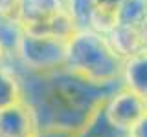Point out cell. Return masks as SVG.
Listing matches in <instances>:
<instances>
[{
    "instance_id": "6da1fadb",
    "label": "cell",
    "mask_w": 147,
    "mask_h": 137,
    "mask_svg": "<svg viewBox=\"0 0 147 137\" xmlns=\"http://www.w3.org/2000/svg\"><path fill=\"white\" fill-rule=\"evenodd\" d=\"M24 100L31 106L39 130L61 128L79 130L90 115L107 100L121 82L96 84L66 68L52 73H30L20 75Z\"/></svg>"
},
{
    "instance_id": "7a4b0ae2",
    "label": "cell",
    "mask_w": 147,
    "mask_h": 137,
    "mask_svg": "<svg viewBox=\"0 0 147 137\" xmlns=\"http://www.w3.org/2000/svg\"><path fill=\"white\" fill-rule=\"evenodd\" d=\"M66 68L96 84L121 82L123 59L114 51L107 35L94 29H77L68 39Z\"/></svg>"
},
{
    "instance_id": "3957f363",
    "label": "cell",
    "mask_w": 147,
    "mask_h": 137,
    "mask_svg": "<svg viewBox=\"0 0 147 137\" xmlns=\"http://www.w3.org/2000/svg\"><path fill=\"white\" fill-rule=\"evenodd\" d=\"M68 39L52 33L22 31L15 61L30 73H52L66 66Z\"/></svg>"
},
{
    "instance_id": "277c9868",
    "label": "cell",
    "mask_w": 147,
    "mask_h": 137,
    "mask_svg": "<svg viewBox=\"0 0 147 137\" xmlns=\"http://www.w3.org/2000/svg\"><path fill=\"white\" fill-rule=\"evenodd\" d=\"M105 115L114 126L129 132L147 110V100L127 88H118L103 102Z\"/></svg>"
},
{
    "instance_id": "5b68a950",
    "label": "cell",
    "mask_w": 147,
    "mask_h": 137,
    "mask_svg": "<svg viewBox=\"0 0 147 137\" xmlns=\"http://www.w3.org/2000/svg\"><path fill=\"white\" fill-rule=\"evenodd\" d=\"M61 9H64V0H18L15 20L22 31L42 33Z\"/></svg>"
},
{
    "instance_id": "8992f818",
    "label": "cell",
    "mask_w": 147,
    "mask_h": 137,
    "mask_svg": "<svg viewBox=\"0 0 147 137\" xmlns=\"http://www.w3.org/2000/svg\"><path fill=\"white\" fill-rule=\"evenodd\" d=\"M37 134L35 113L24 99L0 110V137H35Z\"/></svg>"
},
{
    "instance_id": "52a82bcc",
    "label": "cell",
    "mask_w": 147,
    "mask_h": 137,
    "mask_svg": "<svg viewBox=\"0 0 147 137\" xmlns=\"http://www.w3.org/2000/svg\"><path fill=\"white\" fill-rule=\"evenodd\" d=\"M121 86L147 100V48L123 59Z\"/></svg>"
},
{
    "instance_id": "ba28073f",
    "label": "cell",
    "mask_w": 147,
    "mask_h": 137,
    "mask_svg": "<svg viewBox=\"0 0 147 137\" xmlns=\"http://www.w3.org/2000/svg\"><path fill=\"white\" fill-rule=\"evenodd\" d=\"M110 46L114 48L121 59H127L131 55L138 53L140 49H144V40L140 37L138 26H127V24H118L112 31L107 35Z\"/></svg>"
},
{
    "instance_id": "9c48e42d",
    "label": "cell",
    "mask_w": 147,
    "mask_h": 137,
    "mask_svg": "<svg viewBox=\"0 0 147 137\" xmlns=\"http://www.w3.org/2000/svg\"><path fill=\"white\" fill-rule=\"evenodd\" d=\"M74 137H129V132L114 126L105 115L103 104L90 115V119L83 124L79 130H76Z\"/></svg>"
},
{
    "instance_id": "30bf717a",
    "label": "cell",
    "mask_w": 147,
    "mask_h": 137,
    "mask_svg": "<svg viewBox=\"0 0 147 137\" xmlns=\"http://www.w3.org/2000/svg\"><path fill=\"white\" fill-rule=\"evenodd\" d=\"M22 99L24 93L20 73L17 71V68H11V64L0 66V110L20 102Z\"/></svg>"
},
{
    "instance_id": "8fae6325",
    "label": "cell",
    "mask_w": 147,
    "mask_h": 137,
    "mask_svg": "<svg viewBox=\"0 0 147 137\" xmlns=\"http://www.w3.org/2000/svg\"><path fill=\"white\" fill-rule=\"evenodd\" d=\"M68 13L72 15L77 29H90V18L94 13V0H64Z\"/></svg>"
},
{
    "instance_id": "7c38bea8",
    "label": "cell",
    "mask_w": 147,
    "mask_h": 137,
    "mask_svg": "<svg viewBox=\"0 0 147 137\" xmlns=\"http://www.w3.org/2000/svg\"><path fill=\"white\" fill-rule=\"evenodd\" d=\"M147 15V0H125L118 9V24L138 26Z\"/></svg>"
},
{
    "instance_id": "4fadbf2b",
    "label": "cell",
    "mask_w": 147,
    "mask_h": 137,
    "mask_svg": "<svg viewBox=\"0 0 147 137\" xmlns=\"http://www.w3.org/2000/svg\"><path fill=\"white\" fill-rule=\"evenodd\" d=\"M129 137H147V110L140 117V121L129 130Z\"/></svg>"
},
{
    "instance_id": "5bb4252c",
    "label": "cell",
    "mask_w": 147,
    "mask_h": 137,
    "mask_svg": "<svg viewBox=\"0 0 147 137\" xmlns=\"http://www.w3.org/2000/svg\"><path fill=\"white\" fill-rule=\"evenodd\" d=\"M76 132L72 130H61V128H44V130H39V134L35 137H74Z\"/></svg>"
},
{
    "instance_id": "9a60e30c",
    "label": "cell",
    "mask_w": 147,
    "mask_h": 137,
    "mask_svg": "<svg viewBox=\"0 0 147 137\" xmlns=\"http://www.w3.org/2000/svg\"><path fill=\"white\" fill-rule=\"evenodd\" d=\"M17 4H18V0H0V13L15 20Z\"/></svg>"
},
{
    "instance_id": "2e32d148",
    "label": "cell",
    "mask_w": 147,
    "mask_h": 137,
    "mask_svg": "<svg viewBox=\"0 0 147 137\" xmlns=\"http://www.w3.org/2000/svg\"><path fill=\"white\" fill-rule=\"evenodd\" d=\"M94 2H96V6L105 7V9H119V6L125 0H94Z\"/></svg>"
},
{
    "instance_id": "e0dca14e",
    "label": "cell",
    "mask_w": 147,
    "mask_h": 137,
    "mask_svg": "<svg viewBox=\"0 0 147 137\" xmlns=\"http://www.w3.org/2000/svg\"><path fill=\"white\" fill-rule=\"evenodd\" d=\"M13 61V55L7 51V48L0 42V66H4V64H9Z\"/></svg>"
},
{
    "instance_id": "ac0fdd59",
    "label": "cell",
    "mask_w": 147,
    "mask_h": 137,
    "mask_svg": "<svg viewBox=\"0 0 147 137\" xmlns=\"http://www.w3.org/2000/svg\"><path fill=\"white\" fill-rule=\"evenodd\" d=\"M138 31H140V37L144 40V46L147 48V15L142 18V22L138 24Z\"/></svg>"
}]
</instances>
